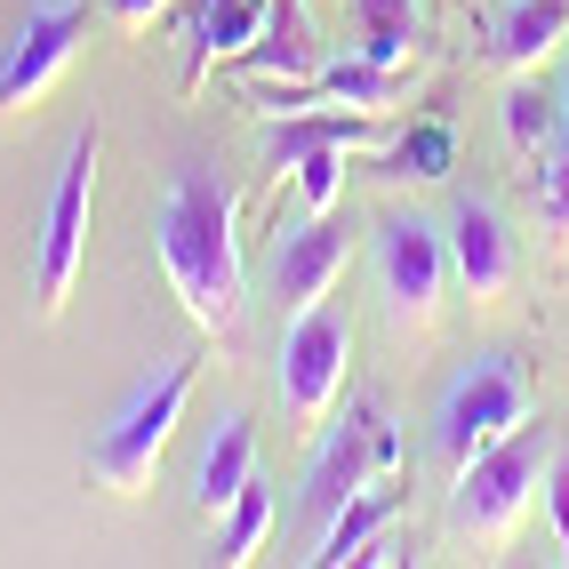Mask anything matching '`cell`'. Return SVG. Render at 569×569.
<instances>
[{
  "label": "cell",
  "instance_id": "9a60e30c",
  "mask_svg": "<svg viewBox=\"0 0 569 569\" xmlns=\"http://www.w3.org/2000/svg\"><path fill=\"white\" fill-rule=\"evenodd\" d=\"M273 0H201L193 9V57H184V89H201L217 64H241L264 41Z\"/></svg>",
  "mask_w": 569,
  "mask_h": 569
},
{
  "label": "cell",
  "instance_id": "7a4b0ae2",
  "mask_svg": "<svg viewBox=\"0 0 569 569\" xmlns=\"http://www.w3.org/2000/svg\"><path fill=\"white\" fill-rule=\"evenodd\" d=\"M561 426H513L498 449H481L466 473H449V538L473 553L513 546V529L529 521V506L546 498V466H553Z\"/></svg>",
  "mask_w": 569,
  "mask_h": 569
},
{
  "label": "cell",
  "instance_id": "ba28073f",
  "mask_svg": "<svg viewBox=\"0 0 569 569\" xmlns=\"http://www.w3.org/2000/svg\"><path fill=\"white\" fill-rule=\"evenodd\" d=\"M346 361H353V321L346 313H297L281 329V353H273V377H281V409L297 417V426H321V417L346 401Z\"/></svg>",
  "mask_w": 569,
  "mask_h": 569
},
{
  "label": "cell",
  "instance_id": "e0dca14e",
  "mask_svg": "<svg viewBox=\"0 0 569 569\" xmlns=\"http://www.w3.org/2000/svg\"><path fill=\"white\" fill-rule=\"evenodd\" d=\"M393 521H401V498H393L386 481H369L361 498H346V506H337V513L313 529V553H306V561H313V569H353Z\"/></svg>",
  "mask_w": 569,
  "mask_h": 569
},
{
  "label": "cell",
  "instance_id": "44dd1931",
  "mask_svg": "<svg viewBox=\"0 0 569 569\" xmlns=\"http://www.w3.org/2000/svg\"><path fill=\"white\" fill-rule=\"evenodd\" d=\"M264 538H273V489H264V473H257L241 498L217 513V561H224V569H241V561L264 553Z\"/></svg>",
  "mask_w": 569,
  "mask_h": 569
},
{
  "label": "cell",
  "instance_id": "d6986e66",
  "mask_svg": "<svg viewBox=\"0 0 569 569\" xmlns=\"http://www.w3.org/2000/svg\"><path fill=\"white\" fill-rule=\"evenodd\" d=\"M449 169H458V129H449V121H409L401 137H386L369 153L377 184H441Z\"/></svg>",
  "mask_w": 569,
  "mask_h": 569
},
{
  "label": "cell",
  "instance_id": "8992f818",
  "mask_svg": "<svg viewBox=\"0 0 569 569\" xmlns=\"http://www.w3.org/2000/svg\"><path fill=\"white\" fill-rule=\"evenodd\" d=\"M97 161H104V137L97 121L64 144V169L49 184V209H41V241H32V297L41 313L57 321L72 306V281H81V257H89V201H97Z\"/></svg>",
  "mask_w": 569,
  "mask_h": 569
},
{
  "label": "cell",
  "instance_id": "8fae6325",
  "mask_svg": "<svg viewBox=\"0 0 569 569\" xmlns=\"http://www.w3.org/2000/svg\"><path fill=\"white\" fill-rule=\"evenodd\" d=\"M449 281L473 306H506L521 289V241L498 201H458V217H449Z\"/></svg>",
  "mask_w": 569,
  "mask_h": 569
},
{
  "label": "cell",
  "instance_id": "30bf717a",
  "mask_svg": "<svg viewBox=\"0 0 569 569\" xmlns=\"http://www.w3.org/2000/svg\"><path fill=\"white\" fill-rule=\"evenodd\" d=\"M346 264H353V224L337 217V209H321V217H297L289 233H273V257H264V281H273L281 313L297 321V313L329 306V289L346 281Z\"/></svg>",
  "mask_w": 569,
  "mask_h": 569
},
{
  "label": "cell",
  "instance_id": "cb8c5ba5",
  "mask_svg": "<svg viewBox=\"0 0 569 569\" xmlns=\"http://www.w3.org/2000/svg\"><path fill=\"white\" fill-rule=\"evenodd\" d=\"M546 513H553V529H561V561H569V426H561L553 466H546Z\"/></svg>",
  "mask_w": 569,
  "mask_h": 569
},
{
  "label": "cell",
  "instance_id": "4fadbf2b",
  "mask_svg": "<svg viewBox=\"0 0 569 569\" xmlns=\"http://www.w3.org/2000/svg\"><path fill=\"white\" fill-rule=\"evenodd\" d=\"M569 49V0H506L489 17V64L498 72H538Z\"/></svg>",
  "mask_w": 569,
  "mask_h": 569
},
{
  "label": "cell",
  "instance_id": "603a6c76",
  "mask_svg": "<svg viewBox=\"0 0 569 569\" xmlns=\"http://www.w3.org/2000/svg\"><path fill=\"white\" fill-rule=\"evenodd\" d=\"M289 177H297V209H306V217L337 209V201H346V144H321V153H306Z\"/></svg>",
  "mask_w": 569,
  "mask_h": 569
},
{
  "label": "cell",
  "instance_id": "ffe728a7",
  "mask_svg": "<svg viewBox=\"0 0 569 569\" xmlns=\"http://www.w3.org/2000/svg\"><path fill=\"white\" fill-rule=\"evenodd\" d=\"M346 24H353V57L369 64H409L417 41H426V17H417V0H346Z\"/></svg>",
  "mask_w": 569,
  "mask_h": 569
},
{
  "label": "cell",
  "instance_id": "2e32d148",
  "mask_svg": "<svg viewBox=\"0 0 569 569\" xmlns=\"http://www.w3.org/2000/svg\"><path fill=\"white\" fill-rule=\"evenodd\" d=\"M329 57L313 41V9L306 0H273V17H264V41L241 57V81H313Z\"/></svg>",
  "mask_w": 569,
  "mask_h": 569
},
{
  "label": "cell",
  "instance_id": "7c38bea8",
  "mask_svg": "<svg viewBox=\"0 0 569 569\" xmlns=\"http://www.w3.org/2000/svg\"><path fill=\"white\" fill-rule=\"evenodd\" d=\"M321 144H346V153H377L386 144V129H377V112H313V104H297V112H264V129H257V153L273 161L281 177L306 161V153H321Z\"/></svg>",
  "mask_w": 569,
  "mask_h": 569
},
{
  "label": "cell",
  "instance_id": "5bb4252c",
  "mask_svg": "<svg viewBox=\"0 0 569 569\" xmlns=\"http://www.w3.org/2000/svg\"><path fill=\"white\" fill-rule=\"evenodd\" d=\"M249 481H257V426H249V409H224L217 433L201 441V458H193V506L217 521Z\"/></svg>",
  "mask_w": 569,
  "mask_h": 569
},
{
  "label": "cell",
  "instance_id": "d4e9b609",
  "mask_svg": "<svg viewBox=\"0 0 569 569\" xmlns=\"http://www.w3.org/2000/svg\"><path fill=\"white\" fill-rule=\"evenodd\" d=\"M104 9H112V24H121V32H153L177 0H104Z\"/></svg>",
  "mask_w": 569,
  "mask_h": 569
},
{
  "label": "cell",
  "instance_id": "3957f363",
  "mask_svg": "<svg viewBox=\"0 0 569 569\" xmlns=\"http://www.w3.org/2000/svg\"><path fill=\"white\" fill-rule=\"evenodd\" d=\"M193 386H201V353L161 361V369L97 426V441H89V481L112 489V498H144V489H153V473H161V449H169L177 426H184V401H193Z\"/></svg>",
  "mask_w": 569,
  "mask_h": 569
},
{
  "label": "cell",
  "instance_id": "ac0fdd59",
  "mask_svg": "<svg viewBox=\"0 0 569 569\" xmlns=\"http://www.w3.org/2000/svg\"><path fill=\"white\" fill-rule=\"evenodd\" d=\"M498 121H506V144H513V161H521V177H529V169L561 144V89H546L538 72H506Z\"/></svg>",
  "mask_w": 569,
  "mask_h": 569
},
{
  "label": "cell",
  "instance_id": "4316f807",
  "mask_svg": "<svg viewBox=\"0 0 569 569\" xmlns=\"http://www.w3.org/2000/svg\"><path fill=\"white\" fill-rule=\"evenodd\" d=\"M561 137H569V81H561Z\"/></svg>",
  "mask_w": 569,
  "mask_h": 569
},
{
  "label": "cell",
  "instance_id": "5b68a950",
  "mask_svg": "<svg viewBox=\"0 0 569 569\" xmlns=\"http://www.w3.org/2000/svg\"><path fill=\"white\" fill-rule=\"evenodd\" d=\"M513 426H529V369L521 353H473L458 377H449V393L433 409V449L449 473H466L481 449H498Z\"/></svg>",
  "mask_w": 569,
  "mask_h": 569
},
{
  "label": "cell",
  "instance_id": "484cf974",
  "mask_svg": "<svg viewBox=\"0 0 569 569\" xmlns=\"http://www.w3.org/2000/svg\"><path fill=\"white\" fill-rule=\"evenodd\" d=\"M401 561H409V546H401V521H393L386 538H377V546H369V553L353 561V569H401Z\"/></svg>",
  "mask_w": 569,
  "mask_h": 569
},
{
  "label": "cell",
  "instance_id": "6da1fadb",
  "mask_svg": "<svg viewBox=\"0 0 569 569\" xmlns=\"http://www.w3.org/2000/svg\"><path fill=\"white\" fill-rule=\"evenodd\" d=\"M153 257L177 289V306L193 313L201 337L233 346L249 321V264H241V193L217 169L184 161L161 201H153Z\"/></svg>",
  "mask_w": 569,
  "mask_h": 569
},
{
  "label": "cell",
  "instance_id": "9c48e42d",
  "mask_svg": "<svg viewBox=\"0 0 569 569\" xmlns=\"http://www.w3.org/2000/svg\"><path fill=\"white\" fill-rule=\"evenodd\" d=\"M81 32H89L81 0H32V9L17 17L9 49H0V121L49 97V81L81 57Z\"/></svg>",
  "mask_w": 569,
  "mask_h": 569
},
{
  "label": "cell",
  "instance_id": "7402d4cb",
  "mask_svg": "<svg viewBox=\"0 0 569 569\" xmlns=\"http://www.w3.org/2000/svg\"><path fill=\"white\" fill-rule=\"evenodd\" d=\"M529 201H538V224H546V241L569 249V137L553 144V153L529 169Z\"/></svg>",
  "mask_w": 569,
  "mask_h": 569
},
{
  "label": "cell",
  "instance_id": "52a82bcc",
  "mask_svg": "<svg viewBox=\"0 0 569 569\" xmlns=\"http://www.w3.org/2000/svg\"><path fill=\"white\" fill-rule=\"evenodd\" d=\"M377 297H386V321L393 337H426L441 321V297H449V233L426 217H386L377 224Z\"/></svg>",
  "mask_w": 569,
  "mask_h": 569
},
{
  "label": "cell",
  "instance_id": "277c9868",
  "mask_svg": "<svg viewBox=\"0 0 569 569\" xmlns=\"http://www.w3.org/2000/svg\"><path fill=\"white\" fill-rule=\"evenodd\" d=\"M401 473V426L377 401H346V417H321L313 426V458H306V521L321 529L346 498H361L369 481H393Z\"/></svg>",
  "mask_w": 569,
  "mask_h": 569
}]
</instances>
